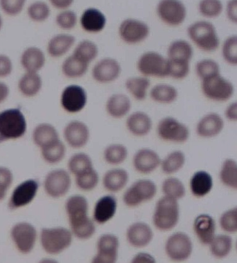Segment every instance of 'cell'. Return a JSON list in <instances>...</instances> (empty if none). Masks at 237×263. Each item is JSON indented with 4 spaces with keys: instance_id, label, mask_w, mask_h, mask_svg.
Listing matches in <instances>:
<instances>
[{
    "instance_id": "obj_1",
    "label": "cell",
    "mask_w": 237,
    "mask_h": 263,
    "mask_svg": "<svg viewBox=\"0 0 237 263\" xmlns=\"http://www.w3.org/2000/svg\"><path fill=\"white\" fill-rule=\"evenodd\" d=\"M66 207L75 235L82 240L90 238L96 232V227L87 215L88 203L86 199L82 196H72L67 201Z\"/></svg>"
},
{
    "instance_id": "obj_2",
    "label": "cell",
    "mask_w": 237,
    "mask_h": 263,
    "mask_svg": "<svg viewBox=\"0 0 237 263\" xmlns=\"http://www.w3.org/2000/svg\"><path fill=\"white\" fill-rule=\"evenodd\" d=\"M187 35L191 42L204 52H214L220 47V37L216 27L208 21L191 24L187 29Z\"/></svg>"
},
{
    "instance_id": "obj_3",
    "label": "cell",
    "mask_w": 237,
    "mask_h": 263,
    "mask_svg": "<svg viewBox=\"0 0 237 263\" xmlns=\"http://www.w3.org/2000/svg\"><path fill=\"white\" fill-rule=\"evenodd\" d=\"M26 130V120L19 108H11L0 112V143L21 138Z\"/></svg>"
},
{
    "instance_id": "obj_4",
    "label": "cell",
    "mask_w": 237,
    "mask_h": 263,
    "mask_svg": "<svg viewBox=\"0 0 237 263\" xmlns=\"http://www.w3.org/2000/svg\"><path fill=\"white\" fill-rule=\"evenodd\" d=\"M179 218V207L177 199L165 196L157 201L153 223L160 231H170L176 226Z\"/></svg>"
},
{
    "instance_id": "obj_5",
    "label": "cell",
    "mask_w": 237,
    "mask_h": 263,
    "mask_svg": "<svg viewBox=\"0 0 237 263\" xmlns=\"http://www.w3.org/2000/svg\"><path fill=\"white\" fill-rule=\"evenodd\" d=\"M201 90L209 100L226 102L234 96L235 88L232 82L219 74L201 81Z\"/></svg>"
},
{
    "instance_id": "obj_6",
    "label": "cell",
    "mask_w": 237,
    "mask_h": 263,
    "mask_svg": "<svg viewBox=\"0 0 237 263\" xmlns=\"http://www.w3.org/2000/svg\"><path fill=\"white\" fill-rule=\"evenodd\" d=\"M136 66L142 76L148 78L168 77V59L157 51H148L142 54Z\"/></svg>"
},
{
    "instance_id": "obj_7",
    "label": "cell",
    "mask_w": 237,
    "mask_h": 263,
    "mask_svg": "<svg viewBox=\"0 0 237 263\" xmlns=\"http://www.w3.org/2000/svg\"><path fill=\"white\" fill-rule=\"evenodd\" d=\"M156 11L161 21L170 27H179L187 19V7L181 0H160Z\"/></svg>"
},
{
    "instance_id": "obj_8",
    "label": "cell",
    "mask_w": 237,
    "mask_h": 263,
    "mask_svg": "<svg viewBox=\"0 0 237 263\" xmlns=\"http://www.w3.org/2000/svg\"><path fill=\"white\" fill-rule=\"evenodd\" d=\"M151 28L145 22L136 18L124 19L118 27V35L126 44L137 45L149 37Z\"/></svg>"
},
{
    "instance_id": "obj_9",
    "label": "cell",
    "mask_w": 237,
    "mask_h": 263,
    "mask_svg": "<svg viewBox=\"0 0 237 263\" xmlns=\"http://www.w3.org/2000/svg\"><path fill=\"white\" fill-rule=\"evenodd\" d=\"M157 132L161 140L177 143L187 141L190 136L188 126L171 116L160 120L157 124Z\"/></svg>"
},
{
    "instance_id": "obj_10",
    "label": "cell",
    "mask_w": 237,
    "mask_h": 263,
    "mask_svg": "<svg viewBox=\"0 0 237 263\" xmlns=\"http://www.w3.org/2000/svg\"><path fill=\"white\" fill-rule=\"evenodd\" d=\"M157 185L151 180L136 181L125 191L123 195L124 204L129 207L138 206L142 203L151 200L157 194Z\"/></svg>"
},
{
    "instance_id": "obj_11",
    "label": "cell",
    "mask_w": 237,
    "mask_h": 263,
    "mask_svg": "<svg viewBox=\"0 0 237 263\" xmlns=\"http://www.w3.org/2000/svg\"><path fill=\"white\" fill-rule=\"evenodd\" d=\"M72 242V234L64 228L44 229L41 232L43 248L51 254H59Z\"/></svg>"
},
{
    "instance_id": "obj_12",
    "label": "cell",
    "mask_w": 237,
    "mask_h": 263,
    "mask_svg": "<svg viewBox=\"0 0 237 263\" xmlns=\"http://www.w3.org/2000/svg\"><path fill=\"white\" fill-rule=\"evenodd\" d=\"M166 252L171 260L181 262L187 260L193 252L190 237L183 232L173 233L166 243Z\"/></svg>"
},
{
    "instance_id": "obj_13",
    "label": "cell",
    "mask_w": 237,
    "mask_h": 263,
    "mask_svg": "<svg viewBox=\"0 0 237 263\" xmlns=\"http://www.w3.org/2000/svg\"><path fill=\"white\" fill-rule=\"evenodd\" d=\"M122 72L119 61L112 57L100 59L92 69V77L99 84H107L117 80Z\"/></svg>"
},
{
    "instance_id": "obj_14",
    "label": "cell",
    "mask_w": 237,
    "mask_h": 263,
    "mask_svg": "<svg viewBox=\"0 0 237 263\" xmlns=\"http://www.w3.org/2000/svg\"><path fill=\"white\" fill-rule=\"evenodd\" d=\"M87 101L88 96L86 90L78 85H70L66 87L61 93V106L70 114H76L84 109Z\"/></svg>"
},
{
    "instance_id": "obj_15",
    "label": "cell",
    "mask_w": 237,
    "mask_h": 263,
    "mask_svg": "<svg viewBox=\"0 0 237 263\" xmlns=\"http://www.w3.org/2000/svg\"><path fill=\"white\" fill-rule=\"evenodd\" d=\"M119 245V240L115 235L106 233L101 235L98 241V253L93 259V262H116Z\"/></svg>"
},
{
    "instance_id": "obj_16",
    "label": "cell",
    "mask_w": 237,
    "mask_h": 263,
    "mask_svg": "<svg viewBox=\"0 0 237 263\" xmlns=\"http://www.w3.org/2000/svg\"><path fill=\"white\" fill-rule=\"evenodd\" d=\"M12 238L20 252L28 254L32 250L37 239V231L28 223H19L11 231Z\"/></svg>"
},
{
    "instance_id": "obj_17",
    "label": "cell",
    "mask_w": 237,
    "mask_h": 263,
    "mask_svg": "<svg viewBox=\"0 0 237 263\" xmlns=\"http://www.w3.org/2000/svg\"><path fill=\"white\" fill-rule=\"evenodd\" d=\"M70 178L66 171L55 170L47 175L45 181V189L51 197H59L66 195L70 187Z\"/></svg>"
},
{
    "instance_id": "obj_18",
    "label": "cell",
    "mask_w": 237,
    "mask_h": 263,
    "mask_svg": "<svg viewBox=\"0 0 237 263\" xmlns=\"http://www.w3.org/2000/svg\"><path fill=\"white\" fill-rule=\"evenodd\" d=\"M38 189V182L35 180L22 183L13 191L9 201L10 209L13 210L28 204L34 198Z\"/></svg>"
},
{
    "instance_id": "obj_19",
    "label": "cell",
    "mask_w": 237,
    "mask_h": 263,
    "mask_svg": "<svg viewBox=\"0 0 237 263\" xmlns=\"http://www.w3.org/2000/svg\"><path fill=\"white\" fill-rule=\"evenodd\" d=\"M224 126V120L220 115L214 112H209L197 122L196 133L204 138L216 137L222 132Z\"/></svg>"
},
{
    "instance_id": "obj_20",
    "label": "cell",
    "mask_w": 237,
    "mask_h": 263,
    "mask_svg": "<svg viewBox=\"0 0 237 263\" xmlns=\"http://www.w3.org/2000/svg\"><path fill=\"white\" fill-rule=\"evenodd\" d=\"M80 23L83 30L88 33H98L105 29L107 20L100 10L90 7L83 11Z\"/></svg>"
},
{
    "instance_id": "obj_21",
    "label": "cell",
    "mask_w": 237,
    "mask_h": 263,
    "mask_svg": "<svg viewBox=\"0 0 237 263\" xmlns=\"http://www.w3.org/2000/svg\"><path fill=\"white\" fill-rule=\"evenodd\" d=\"M64 137L71 147H84L89 140V128L84 122L75 120L70 122L65 128Z\"/></svg>"
},
{
    "instance_id": "obj_22",
    "label": "cell",
    "mask_w": 237,
    "mask_h": 263,
    "mask_svg": "<svg viewBox=\"0 0 237 263\" xmlns=\"http://www.w3.org/2000/svg\"><path fill=\"white\" fill-rule=\"evenodd\" d=\"M127 238L132 246L142 248L148 246L153 240V230L145 222H135L127 229Z\"/></svg>"
},
{
    "instance_id": "obj_23",
    "label": "cell",
    "mask_w": 237,
    "mask_h": 263,
    "mask_svg": "<svg viewBox=\"0 0 237 263\" xmlns=\"http://www.w3.org/2000/svg\"><path fill=\"white\" fill-rule=\"evenodd\" d=\"M161 159L157 152L148 148L139 149L134 156V167L141 174H149L161 164Z\"/></svg>"
},
{
    "instance_id": "obj_24",
    "label": "cell",
    "mask_w": 237,
    "mask_h": 263,
    "mask_svg": "<svg viewBox=\"0 0 237 263\" xmlns=\"http://www.w3.org/2000/svg\"><path fill=\"white\" fill-rule=\"evenodd\" d=\"M193 229L199 242L204 245H210L216 233V222L210 215H199L195 219Z\"/></svg>"
},
{
    "instance_id": "obj_25",
    "label": "cell",
    "mask_w": 237,
    "mask_h": 263,
    "mask_svg": "<svg viewBox=\"0 0 237 263\" xmlns=\"http://www.w3.org/2000/svg\"><path fill=\"white\" fill-rule=\"evenodd\" d=\"M126 126L132 135L142 137L147 136L151 132L153 120L146 112L136 111L128 116Z\"/></svg>"
},
{
    "instance_id": "obj_26",
    "label": "cell",
    "mask_w": 237,
    "mask_h": 263,
    "mask_svg": "<svg viewBox=\"0 0 237 263\" xmlns=\"http://www.w3.org/2000/svg\"><path fill=\"white\" fill-rule=\"evenodd\" d=\"M117 199L113 195H106L98 199L95 205L94 218L99 224H104L116 215Z\"/></svg>"
},
{
    "instance_id": "obj_27",
    "label": "cell",
    "mask_w": 237,
    "mask_h": 263,
    "mask_svg": "<svg viewBox=\"0 0 237 263\" xmlns=\"http://www.w3.org/2000/svg\"><path fill=\"white\" fill-rule=\"evenodd\" d=\"M132 108L131 100L124 93L112 94L106 102V112L112 118L120 119L129 114Z\"/></svg>"
},
{
    "instance_id": "obj_28",
    "label": "cell",
    "mask_w": 237,
    "mask_h": 263,
    "mask_svg": "<svg viewBox=\"0 0 237 263\" xmlns=\"http://www.w3.org/2000/svg\"><path fill=\"white\" fill-rule=\"evenodd\" d=\"M44 52L37 47H29L21 55V63L26 72H38L45 64Z\"/></svg>"
},
{
    "instance_id": "obj_29",
    "label": "cell",
    "mask_w": 237,
    "mask_h": 263,
    "mask_svg": "<svg viewBox=\"0 0 237 263\" xmlns=\"http://www.w3.org/2000/svg\"><path fill=\"white\" fill-rule=\"evenodd\" d=\"M76 37L67 33L55 35L47 44V52L53 58H60L66 54L76 43Z\"/></svg>"
},
{
    "instance_id": "obj_30",
    "label": "cell",
    "mask_w": 237,
    "mask_h": 263,
    "mask_svg": "<svg viewBox=\"0 0 237 263\" xmlns=\"http://www.w3.org/2000/svg\"><path fill=\"white\" fill-rule=\"evenodd\" d=\"M193 54L194 51L191 43L183 39H178L169 45L167 58L171 61L191 63Z\"/></svg>"
},
{
    "instance_id": "obj_31",
    "label": "cell",
    "mask_w": 237,
    "mask_h": 263,
    "mask_svg": "<svg viewBox=\"0 0 237 263\" xmlns=\"http://www.w3.org/2000/svg\"><path fill=\"white\" fill-rule=\"evenodd\" d=\"M151 85V80L149 78L144 76L129 77L124 83V86L128 92L136 100L139 102L147 98Z\"/></svg>"
},
{
    "instance_id": "obj_32",
    "label": "cell",
    "mask_w": 237,
    "mask_h": 263,
    "mask_svg": "<svg viewBox=\"0 0 237 263\" xmlns=\"http://www.w3.org/2000/svg\"><path fill=\"white\" fill-rule=\"evenodd\" d=\"M42 86V78L38 72H26L19 82L20 92L27 98H32L38 95Z\"/></svg>"
},
{
    "instance_id": "obj_33",
    "label": "cell",
    "mask_w": 237,
    "mask_h": 263,
    "mask_svg": "<svg viewBox=\"0 0 237 263\" xmlns=\"http://www.w3.org/2000/svg\"><path fill=\"white\" fill-rule=\"evenodd\" d=\"M212 187L213 179L210 174L205 171L193 174L190 181V189L195 197H205L210 193Z\"/></svg>"
},
{
    "instance_id": "obj_34",
    "label": "cell",
    "mask_w": 237,
    "mask_h": 263,
    "mask_svg": "<svg viewBox=\"0 0 237 263\" xmlns=\"http://www.w3.org/2000/svg\"><path fill=\"white\" fill-rule=\"evenodd\" d=\"M150 97L155 102L161 104H170L178 98L179 92L175 86L168 84H159L150 90Z\"/></svg>"
},
{
    "instance_id": "obj_35",
    "label": "cell",
    "mask_w": 237,
    "mask_h": 263,
    "mask_svg": "<svg viewBox=\"0 0 237 263\" xmlns=\"http://www.w3.org/2000/svg\"><path fill=\"white\" fill-rule=\"evenodd\" d=\"M128 180H129V175L126 170H111L104 176L103 185L108 191L116 193L125 187Z\"/></svg>"
},
{
    "instance_id": "obj_36",
    "label": "cell",
    "mask_w": 237,
    "mask_h": 263,
    "mask_svg": "<svg viewBox=\"0 0 237 263\" xmlns=\"http://www.w3.org/2000/svg\"><path fill=\"white\" fill-rule=\"evenodd\" d=\"M89 65L72 54L65 59L61 65V70L63 74L68 78L78 79L86 74Z\"/></svg>"
},
{
    "instance_id": "obj_37",
    "label": "cell",
    "mask_w": 237,
    "mask_h": 263,
    "mask_svg": "<svg viewBox=\"0 0 237 263\" xmlns=\"http://www.w3.org/2000/svg\"><path fill=\"white\" fill-rule=\"evenodd\" d=\"M33 140L39 147H43L59 140L58 132L51 124L43 123L35 127L33 134Z\"/></svg>"
},
{
    "instance_id": "obj_38",
    "label": "cell",
    "mask_w": 237,
    "mask_h": 263,
    "mask_svg": "<svg viewBox=\"0 0 237 263\" xmlns=\"http://www.w3.org/2000/svg\"><path fill=\"white\" fill-rule=\"evenodd\" d=\"M98 45L89 40H84L79 43L72 53L77 58L89 65L98 57Z\"/></svg>"
},
{
    "instance_id": "obj_39",
    "label": "cell",
    "mask_w": 237,
    "mask_h": 263,
    "mask_svg": "<svg viewBox=\"0 0 237 263\" xmlns=\"http://www.w3.org/2000/svg\"><path fill=\"white\" fill-rule=\"evenodd\" d=\"M209 245L213 256L217 258H223L228 256L232 250V238L228 235H215Z\"/></svg>"
},
{
    "instance_id": "obj_40",
    "label": "cell",
    "mask_w": 237,
    "mask_h": 263,
    "mask_svg": "<svg viewBox=\"0 0 237 263\" xmlns=\"http://www.w3.org/2000/svg\"><path fill=\"white\" fill-rule=\"evenodd\" d=\"M186 157L181 151L171 152L161 161L162 171L167 175H171L178 172L185 165Z\"/></svg>"
},
{
    "instance_id": "obj_41",
    "label": "cell",
    "mask_w": 237,
    "mask_h": 263,
    "mask_svg": "<svg viewBox=\"0 0 237 263\" xmlns=\"http://www.w3.org/2000/svg\"><path fill=\"white\" fill-rule=\"evenodd\" d=\"M195 74L200 81L221 74L220 65L211 59H201L195 65Z\"/></svg>"
},
{
    "instance_id": "obj_42",
    "label": "cell",
    "mask_w": 237,
    "mask_h": 263,
    "mask_svg": "<svg viewBox=\"0 0 237 263\" xmlns=\"http://www.w3.org/2000/svg\"><path fill=\"white\" fill-rule=\"evenodd\" d=\"M220 178L225 185L234 190L237 189V164L233 159H227L221 167Z\"/></svg>"
},
{
    "instance_id": "obj_43",
    "label": "cell",
    "mask_w": 237,
    "mask_h": 263,
    "mask_svg": "<svg viewBox=\"0 0 237 263\" xmlns=\"http://www.w3.org/2000/svg\"><path fill=\"white\" fill-rule=\"evenodd\" d=\"M223 5L221 0H199V14L207 19H215L223 13Z\"/></svg>"
},
{
    "instance_id": "obj_44",
    "label": "cell",
    "mask_w": 237,
    "mask_h": 263,
    "mask_svg": "<svg viewBox=\"0 0 237 263\" xmlns=\"http://www.w3.org/2000/svg\"><path fill=\"white\" fill-rule=\"evenodd\" d=\"M51 9L48 4L41 0H37L30 4L27 9L29 18L35 23H43L49 18Z\"/></svg>"
},
{
    "instance_id": "obj_45",
    "label": "cell",
    "mask_w": 237,
    "mask_h": 263,
    "mask_svg": "<svg viewBox=\"0 0 237 263\" xmlns=\"http://www.w3.org/2000/svg\"><path fill=\"white\" fill-rule=\"evenodd\" d=\"M127 148L121 144H112L104 150V156L106 163L111 165H119L127 159Z\"/></svg>"
},
{
    "instance_id": "obj_46",
    "label": "cell",
    "mask_w": 237,
    "mask_h": 263,
    "mask_svg": "<svg viewBox=\"0 0 237 263\" xmlns=\"http://www.w3.org/2000/svg\"><path fill=\"white\" fill-rule=\"evenodd\" d=\"M162 191L166 196L177 200L183 198L186 195V189L183 182L175 177L168 178L163 181Z\"/></svg>"
},
{
    "instance_id": "obj_47",
    "label": "cell",
    "mask_w": 237,
    "mask_h": 263,
    "mask_svg": "<svg viewBox=\"0 0 237 263\" xmlns=\"http://www.w3.org/2000/svg\"><path fill=\"white\" fill-rule=\"evenodd\" d=\"M68 165L71 173L74 174L76 177L94 168L89 156L83 153L73 156L69 161Z\"/></svg>"
},
{
    "instance_id": "obj_48",
    "label": "cell",
    "mask_w": 237,
    "mask_h": 263,
    "mask_svg": "<svg viewBox=\"0 0 237 263\" xmlns=\"http://www.w3.org/2000/svg\"><path fill=\"white\" fill-rule=\"evenodd\" d=\"M66 147L60 140L42 148L43 158L49 163H56L64 157Z\"/></svg>"
},
{
    "instance_id": "obj_49",
    "label": "cell",
    "mask_w": 237,
    "mask_h": 263,
    "mask_svg": "<svg viewBox=\"0 0 237 263\" xmlns=\"http://www.w3.org/2000/svg\"><path fill=\"white\" fill-rule=\"evenodd\" d=\"M223 59L228 64L236 66L237 65V36L231 35L226 37L221 47Z\"/></svg>"
},
{
    "instance_id": "obj_50",
    "label": "cell",
    "mask_w": 237,
    "mask_h": 263,
    "mask_svg": "<svg viewBox=\"0 0 237 263\" xmlns=\"http://www.w3.org/2000/svg\"><path fill=\"white\" fill-rule=\"evenodd\" d=\"M190 64L191 63L168 59V77L175 80H185L190 72Z\"/></svg>"
},
{
    "instance_id": "obj_51",
    "label": "cell",
    "mask_w": 237,
    "mask_h": 263,
    "mask_svg": "<svg viewBox=\"0 0 237 263\" xmlns=\"http://www.w3.org/2000/svg\"><path fill=\"white\" fill-rule=\"evenodd\" d=\"M78 17L72 10L65 9L59 12L56 17V23L59 27L64 30H71L78 24Z\"/></svg>"
},
{
    "instance_id": "obj_52",
    "label": "cell",
    "mask_w": 237,
    "mask_h": 263,
    "mask_svg": "<svg viewBox=\"0 0 237 263\" xmlns=\"http://www.w3.org/2000/svg\"><path fill=\"white\" fill-rule=\"evenodd\" d=\"M98 181V174L94 168L76 177L77 185L83 191H92L97 186Z\"/></svg>"
},
{
    "instance_id": "obj_53",
    "label": "cell",
    "mask_w": 237,
    "mask_h": 263,
    "mask_svg": "<svg viewBox=\"0 0 237 263\" xmlns=\"http://www.w3.org/2000/svg\"><path fill=\"white\" fill-rule=\"evenodd\" d=\"M220 225L227 233H235L237 231V209L228 210L223 213L220 218Z\"/></svg>"
},
{
    "instance_id": "obj_54",
    "label": "cell",
    "mask_w": 237,
    "mask_h": 263,
    "mask_svg": "<svg viewBox=\"0 0 237 263\" xmlns=\"http://www.w3.org/2000/svg\"><path fill=\"white\" fill-rule=\"evenodd\" d=\"M27 0H0V9L9 16H16L22 13Z\"/></svg>"
},
{
    "instance_id": "obj_55",
    "label": "cell",
    "mask_w": 237,
    "mask_h": 263,
    "mask_svg": "<svg viewBox=\"0 0 237 263\" xmlns=\"http://www.w3.org/2000/svg\"><path fill=\"white\" fill-rule=\"evenodd\" d=\"M13 181L11 172L6 167H0V200L5 198L6 193Z\"/></svg>"
},
{
    "instance_id": "obj_56",
    "label": "cell",
    "mask_w": 237,
    "mask_h": 263,
    "mask_svg": "<svg viewBox=\"0 0 237 263\" xmlns=\"http://www.w3.org/2000/svg\"><path fill=\"white\" fill-rule=\"evenodd\" d=\"M13 63L5 54H0V78L9 77L13 72Z\"/></svg>"
},
{
    "instance_id": "obj_57",
    "label": "cell",
    "mask_w": 237,
    "mask_h": 263,
    "mask_svg": "<svg viewBox=\"0 0 237 263\" xmlns=\"http://www.w3.org/2000/svg\"><path fill=\"white\" fill-rule=\"evenodd\" d=\"M227 17L230 23H237V0H229L226 8Z\"/></svg>"
},
{
    "instance_id": "obj_58",
    "label": "cell",
    "mask_w": 237,
    "mask_h": 263,
    "mask_svg": "<svg viewBox=\"0 0 237 263\" xmlns=\"http://www.w3.org/2000/svg\"><path fill=\"white\" fill-rule=\"evenodd\" d=\"M49 4L55 9L60 10L70 9L75 3V0H49Z\"/></svg>"
},
{
    "instance_id": "obj_59",
    "label": "cell",
    "mask_w": 237,
    "mask_h": 263,
    "mask_svg": "<svg viewBox=\"0 0 237 263\" xmlns=\"http://www.w3.org/2000/svg\"><path fill=\"white\" fill-rule=\"evenodd\" d=\"M132 262L133 263H153L155 262V259L152 255L146 254V253H139L136 254L132 259Z\"/></svg>"
},
{
    "instance_id": "obj_60",
    "label": "cell",
    "mask_w": 237,
    "mask_h": 263,
    "mask_svg": "<svg viewBox=\"0 0 237 263\" xmlns=\"http://www.w3.org/2000/svg\"><path fill=\"white\" fill-rule=\"evenodd\" d=\"M225 116L227 119L232 122H236L237 120V103L233 102L229 105L225 111Z\"/></svg>"
},
{
    "instance_id": "obj_61",
    "label": "cell",
    "mask_w": 237,
    "mask_h": 263,
    "mask_svg": "<svg viewBox=\"0 0 237 263\" xmlns=\"http://www.w3.org/2000/svg\"><path fill=\"white\" fill-rule=\"evenodd\" d=\"M9 86L5 83L0 82V104L5 102L9 96Z\"/></svg>"
},
{
    "instance_id": "obj_62",
    "label": "cell",
    "mask_w": 237,
    "mask_h": 263,
    "mask_svg": "<svg viewBox=\"0 0 237 263\" xmlns=\"http://www.w3.org/2000/svg\"><path fill=\"white\" fill-rule=\"evenodd\" d=\"M3 17H2L1 14H0V30H1L2 28H3Z\"/></svg>"
}]
</instances>
